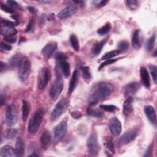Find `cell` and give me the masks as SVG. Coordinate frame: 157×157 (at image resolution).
<instances>
[{"label":"cell","mask_w":157,"mask_h":157,"mask_svg":"<svg viewBox=\"0 0 157 157\" xmlns=\"http://www.w3.org/2000/svg\"><path fill=\"white\" fill-rule=\"evenodd\" d=\"M4 40L8 42V43H10V44H13V43H15L16 42V39L14 38L13 37H4Z\"/></svg>","instance_id":"cell-43"},{"label":"cell","mask_w":157,"mask_h":157,"mask_svg":"<svg viewBox=\"0 0 157 157\" xmlns=\"http://www.w3.org/2000/svg\"><path fill=\"white\" fill-rule=\"evenodd\" d=\"M149 68H150V73L152 76L153 80L154 82L155 83H157V69H156V67L154 65H150L149 66Z\"/></svg>","instance_id":"cell-36"},{"label":"cell","mask_w":157,"mask_h":157,"mask_svg":"<svg viewBox=\"0 0 157 157\" xmlns=\"http://www.w3.org/2000/svg\"><path fill=\"white\" fill-rule=\"evenodd\" d=\"M18 120L17 110L15 105H9L6 111V122L8 126L12 127L15 126Z\"/></svg>","instance_id":"cell-4"},{"label":"cell","mask_w":157,"mask_h":157,"mask_svg":"<svg viewBox=\"0 0 157 157\" xmlns=\"http://www.w3.org/2000/svg\"><path fill=\"white\" fill-rule=\"evenodd\" d=\"M5 102H6L5 98L3 97L2 95H1V105H4V104H5Z\"/></svg>","instance_id":"cell-50"},{"label":"cell","mask_w":157,"mask_h":157,"mask_svg":"<svg viewBox=\"0 0 157 157\" xmlns=\"http://www.w3.org/2000/svg\"><path fill=\"white\" fill-rule=\"evenodd\" d=\"M25 149V144L23 139L20 137L18 138L16 141L15 148V156L21 157L23 155Z\"/></svg>","instance_id":"cell-19"},{"label":"cell","mask_w":157,"mask_h":157,"mask_svg":"<svg viewBox=\"0 0 157 157\" xmlns=\"http://www.w3.org/2000/svg\"><path fill=\"white\" fill-rule=\"evenodd\" d=\"M155 39H156V35L153 34L147 40L146 44H145V48L147 50L150 51L153 48L154 44H155Z\"/></svg>","instance_id":"cell-30"},{"label":"cell","mask_w":157,"mask_h":157,"mask_svg":"<svg viewBox=\"0 0 157 157\" xmlns=\"http://www.w3.org/2000/svg\"><path fill=\"white\" fill-rule=\"evenodd\" d=\"M50 71L46 68H42L38 75L37 78V87L40 90H42L45 88L50 80Z\"/></svg>","instance_id":"cell-7"},{"label":"cell","mask_w":157,"mask_h":157,"mask_svg":"<svg viewBox=\"0 0 157 157\" xmlns=\"http://www.w3.org/2000/svg\"><path fill=\"white\" fill-rule=\"evenodd\" d=\"M29 112V105L28 102L25 101L23 100L22 102V119L23 121H26L28 119V115Z\"/></svg>","instance_id":"cell-24"},{"label":"cell","mask_w":157,"mask_h":157,"mask_svg":"<svg viewBox=\"0 0 157 157\" xmlns=\"http://www.w3.org/2000/svg\"><path fill=\"white\" fill-rule=\"evenodd\" d=\"M80 69L82 70V75L84 78L89 79L91 78V72L88 66H82Z\"/></svg>","instance_id":"cell-35"},{"label":"cell","mask_w":157,"mask_h":157,"mask_svg":"<svg viewBox=\"0 0 157 157\" xmlns=\"http://www.w3.org/2000/svg\"><path fill=\"white\" fill-rule=\"evenodd\" d=\"M151 151H152L151 147V146H150V147L148 148V149H147V150L146 153L144 155V156H150V155H151Z\"/></svg>","instance_id":"cell-48"},{"label":"cell","mask_w":157,"mask_h":157,"mask_svg":"<svg viewBox=\"0 0 157 157\" xmlns=\"http://www.w3.org/2000/svg\"><path fill=\"white\" fill-rule=\"evenodd\" d=\"M100 108H101L102 109L107 111V112H115V110H116V107L113 105H105V104H102L100 105Z\"/></svg>","instance_id":"cell-38"},{"label":"cell","mask_w":157,"mask_h":157,"mask_svg":"<svg viewBox=\"0 0 157 157\" xmlns=\"http://www.w3.org/2000/svg\"><path fill=\"white\" fill-rule=\"evenodd\" d=\"M133 99L132 96H128L123 105V113L125 116H129L133 111Z\"/></svg>","instance_id":"cell-16"},{"label":"cell","mask_w":157,"mask_h":157,"mask_svg":"<svg viewBox=\"0 0 157 157\" xmlns=\"http://www.w3.org/2000/svg\"><path fill=\"white\" fill-rule=\"evenodd\" d=\"M67 104V101L66 99L63 98L60 99L55 105L51 114V119L55 120L58 119L65 110Z\"/></svg>","instance_id":"cell-9"},{"label":"cell","mask_w":157,"mask_h":157,"mask_svg":"<svg viewBox=\"0 0 157 157\" xmlns=\"http://www.w3.org/2000/svg\"><path fill=\"white\" fill-rule=\"evenodd\" d=\"M44 115V112L42 109L37 110L34 113L28 123V130L30 134H34L39 130L43 120Z\"/></svg>","instance_id":"cell-2"},{"label":"cell","mask_w":157,"mask_h":157,"mask_svg":"<svg viewBox=\"0 0 157 157\" xmlns=\"http://www.w3.org/2000/svg\"><path fill=\"white\" fill-rule=\"evenodd\" d=\"M0 47L2 50H10L12 49V46L10 45H9L4 42H1Z\"/></svg>","instance_id":"cell-42"},{"label":"cell","mask_w":157,"mask_h":157,"mask_svg":"<svg viewBox=\"0 0 157 157\" xmlns=\"http://www.w3.org/2000/svg\"><path fill=\"white\" fill-rule=\"evenodd\" d=\"M112 86L108 83H104L99 85L88 98V102L93 105L108 97L112 92Z\"/></svg>","instance_id":"cell-1"},{"label":"cell","mask_w":157,"mask_h":157,"mask_svg":"<svg viewBox=\"0 0 157 157\" xmlns=\"http://www.w3.org/2000/svg\"><path fill=\"white\" fill-rule=\"evenodd\" d=\"M78 74L77 70H75L72 75L71 79L70 80L69 86V92L70 93H72L74 90H75V87L77 86V82H78Z\"/></svg>","instance_id":"cell-22"},{"label":"cell","mask_w":157,"mask_h":157,"mask_svg":"<svg viewBox=\"0 0 157 157\" xmlns=\"http://www.w3.org/2000/svg\"><path fill=\"white\" fill-rule=\"evenodd\" d=\"M87 113L89 115L92 116L93 117H96V118H100L102 116V113L101 112H99L96 109H94L91 107H88Z\"/></svg>","instance_id":"cell-29"},{"label":"cell","mask_w":157,"mask_h":157,"mask_svg":"<svg viewBox=\"0 0 157 157\" xmlns=\"http://www.w3.org/2000/svg\"><path fill=\"white\" fill-rule=\"evenodd\" d=\"M109 128L111 133L115 136H119L121 132V124L117 117H112L110 120Z\"/></svg>","instance_id":"cell-11"},{"label":"cell","mask_w":157,"mask_h":157,"mask_svg":"<svg viewBox=\"0 0 157 157\" xmlns=\"http://www.w3.org/2000/svg\"><path fill=\"white\" fill-rule=\"evenodd\" d=\"M110 29H111L110 24V23H107L104 26L99 28L97 31V33L100 36H104V35H105L106 34H107L110 31Z\"/></svg>","instance_id":"cell-31"},{"label":"cell","mask_w":157,"mask_h":157,"mask_svg":"<svg viewBox=\"0 0 157 157\" xmlns=\"http://www.w3.org/2000/svg\"><path fill=\"white\" fill-rule=\"evenodd\" d=\"M117 61L116 59H106L104 63H101L99 69H101L102 68H103L104 67L107 66V65H110L111 64H113V63H115Z\"/></svg>","instance_id":"cell-40"},{"label":"cell","mask_w":157,"mask_h":157,"mask_svg":"<svg viewBox=\"0 0 157 157\" xmlns=\"http://www.w3.org/2000/svg\"><path fill=\"white\" fill-rule=\"evenodd\" d=\"M15 156V149L10 145H4L0 150L1 157H11Z\"/></svg>","instance_id":"cell-20"},{"label":"cell","mask_w":157,"mask_h":157,"mask_svg":"<svg viewBox=\"0 0 157 157\" xmlns=\"http://www.w3.org/2000/svg\"><path fill=\"white\" fill-rule=\"evenodd\" d=\"M140 76L143 85L146 88H149L150 86V77L148 74V72L147 69L144 67H141L140 69Z\"/></svg>","instance_id":"cell-17"},{"label":"cell","mask_w":157,"mask_h":157,"mask_svg":"<svg viewBox=\"0 0 157 157\" xmlns=\"http://www.w3.org/2000/svg\"><path fill=\"white\" fill-rule=\"evenodd\" d=\"M107 40H102L101 41H100L99 42L96 43L93 47L92 48V53L94 55H98L102 50L103 47L105 45V44H106Z\"/></svg>","instance_id":"cell-25"},{"label":"cell","mask_w":157,"mask_h":157,"mask_svg":"<svg viewBox=\"0 0 157 157\" xmlns=\"http://www.w3.org/2000/svg\"><path fill=\"white\" fill-rule=\"evenodd\" d=\"M1 33L4 37H13L17 34V31L14 27L1 25Z\"/></svg>","instance_id":"cell-18"},{"label":"cell","mask_w":157,"mask_h":157,"mask_svg":"<svg viewBox=\"0 0 157 157\" xmlns=\"http://www.w3.org/2000/svg\"><path fill=\"white\" fill-rule=\"evenodd\" d=\"M1 9L6 12H7L9 13H12L13 12V10L12 7H10L9 5L7 4H3V3H1Z\"/></svg>","instance_id":"cell-39"},{"label":"cell","mask_w":157,"mask_h":157,"mask_svg":"<svg viewBox=\"0 0 157 157\" xmlns=\"http://www.w3.org/2000/svg\"><path fill=\"white\" fill-rule=\"evenodd\" d=\"M28 10L30 12H31L33 13H36L37 12V10L33 7H28Z\"/></svg>","instance_id":"cell-49"},{"label":"cell","mask_w":157,"mask_h":157,"mask_svg":"<svg viewBox=\"0 0 157 157\" xmlns=\"http://www.w3.org/2000/svg\"><path fill=\"white\" fill-rule=\"evenodd\" d=\"M41 145L44 149H47L49 147L51 142V136L48 131H45L40 137Z\"/></svg>","instance_id":"cell-21"},{"label":"cell","mask_w":157,"mask_h":157,"mask_svg":"<svg viewBox=\"0 0 157 157\" xmlns=\"http://www.w3.org/2000/svg\"><path fill=\"white\" fill-rule=\"evenodd\" d=\"M87 147L88 152L91 155H97L99 151V146L96 134H91L87 140Z\"/></svg>","instance_id":"cell-10"},{"label":"cell","mask_w":157,"mask_h":157,"mask_svg":"<svg viewBox=\"0 0 157 157\" xmlns=\"http://www.w3.org/2000/svg\"><path fill=\"white\" fill-rule=\"evenodd\" d=\"M70 42L71 44L72 47V48L75 50V51H78L80 48V45H79V42L78 40V39L77 36L74 34H71L69 37Z\"/></svg>","instance_id":"cell-27"},{"label":"cell","mask_w":157,"mask_h":157,"mask_svg":"<svg viewBox=\"0 0 157 157\" xmlns=\"http://www.w3.org/2000/svg\"><path fill=\"white\" fill-rule=\"evenodd\" d=\"M7 68V65L3 63L2 61L1 62V67H0V70H1V72H2L4 70H5Z\"/></svg>","instance_id":"cell-47"},{"label":"cell","mask_w":157,"mask_h":157,"mask_svg":"<svg viewBox=\"0 0 157 157\" xmlns=\"http://www.w3.org/2000/svg\"><path fill=\"white\" fill-rule=\"evenodd\" d=\"M107 2H108V1H101L99 2L98 3L97 7H102V6H105Z\"/></svg>","instance_id":"cell-46"},{"label":"cell","mask_w":157,"mask_h":157,"mask_svg":"<svg viewBox=\"0 0 157 157\" xmlns=\"http://www.w3.org/2000/svg\"><path fill=\"white\" fill-rule=\"evenodd\" d=\"M57 48V44L55 42H50L47 44L42 49V53L43 55L47 58H50Z\"/></svg>","instance_id":"cell-14"},{"label":"cell","mask_w":157,"mask_h":157,"mask_svg":"<svg viewBox=\"0 0 157 157\" xmlns=\"http://www.w3.org/2000/svg\"><path fill=\"white\" fill-rule=\"evenodd\" d=\"M71 116L74 118H79L82 117V113L80 112H73L71 113Z\"/></svg>","instance_id":"cell-45"},{"label":"cell","mask_w":157,"mask_h":157,"mask_svg":"<svg viewBox=\"0 0 157 157\" xmlns=\"http://www.w3.org/2000/svg\"><path fill=\"white\" fill-rule=\"evenodd\" d=\"M139 29L136 30L132 35V45L136 49H139L141 46V42L139 36Z\"/></svg>","instance_id":"cell-23"},{"label":"cell","mask_w":157,"mask_h":157,"mask_svg":"<svg viewBox=\"0 0 157 157\" xmlns=\"http://www.w3.org/2000/svg\"><path fill=\"white\" fill-rule=\"evenodd\" d=\"M17 134V131L15 129H7L4 134L5 138L7 139H13Z\"/></svg>","instance_id":"cell-28"},{"label":"cell","mask_w":157,"mask_h":157,"mask_svg":"<svg viewBox=\"0 0 157 157\" xmlns=\"http://www.w3.org/2000/svg\"><path fill=\"white\" fill-rule=\"evenodd\" d=\"M7 5H9L10 7L13 8V7H16L18 6V4L16 1H8L7 2Z\"/></svg>","instance_id":"cell-44"},{"label":"cell","mask_w":157,"mask_h":157,"mask_svg":"<svg viewBox=\"0 0 157 157\" xmlns=\"http://www.w3.org/2000/svg\"><path fill=\"white\" fill-rule=\"evenodd\" d=\"M140 88V85L137 82L130 83L124 87V93L126 96H132L135 94Z\"/></svg>","instance_id":"cell-13"},{"label":"cell","mask_w":157,"mask_h":157,"mask_svg":"<svg viewBox=\"0 0 157 157\" xmlns=\"http://www.w3.org/2000/svg\"><path fill=\"white\" fill-rule=\"evenodd\" d=\"M31 63L27 57H23L18 66V77L21 82L25 81L30 73Z\"/></svg>","instance_id":"cell-3"},{"label":"cell","mask_w":157,"mask_h":157,"mask_svg":"<svg viewBox=\"0 0 157 157\" xmlns=\"http://www.w3.org/2000/svg\"><path fill=\"white\" fill-rule=\"evenodd\" d=\"M144 112L150 122L153 124H156V116L153 107L151 105H146L144 107Z\"/></svg>","instance_id":"cell-15"},{"label":"cell","mask_w":157,"mask_h":157,"mask_svg":"<svg viewBox=\"0 0 157 157\" xmlns=\"http://www.w3.org/2000/svg\"><path fill=\"white\" fill-rule=\"evenodd\" d=\"M137 135V131L136 129H129L118 140V145L122 147L129 144L136 139Z\"/></svg>","instance_id":"cell-8"},{"label":"cell","mask_w":157,"mask_h":157,"mask_svg":"<svg viewBox=\"0 0 157 157\" xmlns=\"http://www.w3.org/2000/svg\"><path fill=\"white\" fill-rule=\"evenodd\" d=\"M22 56L19 55L17 54L14 56H13L10 59H9V64L11 67H18L22 59Z\"/></svg>","instance_id":"cell-26"},{"label":"cell","mask_w":157,"mask_h":157,"mask_svg":"<svg viewBox=\"0 0 157 157\" xmlns=\"http://www.w3.org/2000/svg\"><path fill=\"white\" fill-rule=\"evenodd\" d=\"M104 145L105 146V147L111 152L114 153L115 152V148H114V145H113V141L112 140L111 138H107L104 142Z\"/></svg>","instance_id":"cell-34"},{"label":"cell","mask_w":157,"mask_h":157,"mask_svg":"<svg viewBox=\"0 0 157 157\" xmlns=\"http://www.w3.org/2000/svg\"><path fill=\"white\" fill-rule=\"evenodd\" d=\"M77 11V7L75 5H70L62 9L58 13V17L61 20H65L74 15Z\"/></svg>","instance_id":"cell-12"},{"label":"cell","mask_w":157,"mask_h":157,"mask_svg":"<svg viewBox=\"0 0 157 157\" xmlns=\"http://www.w3.org/2000/svg\"><path fill=\"white\" fill-rule=\"evenodd\" d=\"M34 24H35V21H34V19H33V18L31 19L30 21H29L28 25H27V27H26V28L25 31H26V32H29V31H31V30H33V28H34Z\"/></svg>","instance_id":"cell-41"},{"label":"cell","mask_w":157,"mask_h":157,"mask_svg":"<svg viewBox=\"0 0 157 157\" xmlns=\"http://www.w3.org/2000/svg\"><path fill=\"white\" fill-rule=\"evenodd\" d=\"M67 123L65 121L59 123L55 128L53 131V142L57 144L65 136L67 132Z\"/></svg>","instance_id":"cell-5"},{"label":"cell","mask_w":157,"mask_h":157,"mask_svg":"<svg viewBox=\"0 0 157 157\" xmlns=\"http://www.w3.org/2000/svg\"><path fill=\"white\" fill-rule=\"evenodd\" d=\"M125 3H126V6L131 10L136 9L138 6V2L137 1H134V0L126 1Z\"/></svg>","instance_id":"cell-37"},{"label":"cell","mask_w":157,"mask_h":157,"mask_svg":"<svg viewBox=\"0 0 157 157\" xmlns=\"http://www.w3.org/2000/svg\"><path fill=\"white\" fill-rule=\"evenodd\" d=\"M129 48V43L126 40H121L118 44V50L120 52H124Z\"/></svg>","instance_id":"cell-33"},{"label":"cell","mask_w":157,"mask_h":157,"mask_svg":"<svg viewBox=\"0 0 157 157\" xmlns=\"http://www.w3.org/2000/svg\"><path fill=\"white\" fill-rule=\"evenodd\" d=\"M63 89V79L62 75L56 76V79L55 83L53 84L50 91V95L53 99H56L59 96Z\"/></svg>","instance_id":"cell-6"},{"label":"cell","mask_w":157,"mask_h":157,"mask_svg":"<svg viewBox=\"0 0 157 157\" xmlns=\"http://www.w3.org/2000/svg\"><path fill=\"white\" fill-rule=\"evenodd\" d=\"M120 52L118 50H112V51H110L107 53H106L102 57V59H111L113 57H115V56L118 55L120 54Z\"/></svg>","instance_id":"cell-32"}]
</instances>
